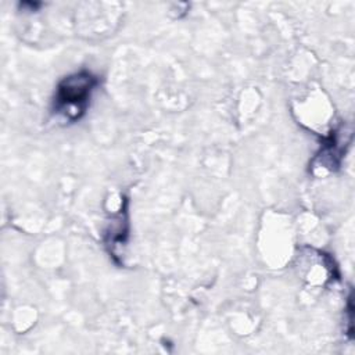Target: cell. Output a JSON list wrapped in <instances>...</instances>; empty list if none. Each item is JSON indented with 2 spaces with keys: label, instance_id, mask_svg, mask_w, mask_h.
I'll return each instance as SVG.
<instances>
[{
  "label": "cell",
  "instance_id": "1",
  "mask_svg": "<svg viewBox=\"0 0 355 355\" xmlns=\"http://www.w3.org/2000/svg\"><path fill=\"white\" fill-rule=\"evenodd\" d=\"M97 85V76L89 71H79L65 76L57 86L53 112L65 122L79 121L86 112Z\"/></svg>",
  "mask_w": 355,
  "mask_h": 355
}]
</instances>
